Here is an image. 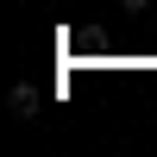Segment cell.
<instances>
[{"label": "cell", "instance_id": "obj_1", "mask_svg": "<svg viewBox=\"0 0 157 157\" xmlns=\"http://www.w3.org/2000/svg\"><path fill=\"white\" fill-rule=\"evenodd\" d=\"M6 101H13V120H38V88L32 82H13Z\"/></svg>", "mask_w": 157, "mask_h": 157}]
</instances>
